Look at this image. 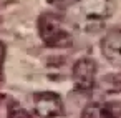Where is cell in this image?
<instances>
[{
    "mask_svg": "<svg viewBox=\"0 0 121 118\" xmlns=\"http://www.w3.org/2000/svg\"><path fill=\"white\" fill-rule=\"evenodd\" d=\"M33 108L42 118H56L65 113L63 100L55 91H40L33 95Z\"/></svg>",
    "mask_w": 121,
    "mask_h": 118,
    "instance_id": "4",
    "label": "cell"
},
{
    "mask_svg": "<svg viewBox=\"0 0 121 118\" xmlns=\"http://www.w3.org/2000/svg\"><path fill=\"white\" fill-rule=\"evenodd\" d=\"M78 7V20L85 27H93L103 23L108 17H111L114 10V0H80Z\"/></svg>",
    "mask_w": 121,
    "mask_h": 118,
    "instance_id": "2",
    "label": "cell"
},
{
    "mask_svg": "<svg viewBox=\"0 0 121 118\" xmlns=\"http://www.w3.org/2000/svg\"><path fill=\"white\" fill-rule=\"evenodd\" d=\"M101 53L111 63L121 65V28H113L101 38Z\"/></svg>",
    "mask_w": 121,
    "mask_h": 118,
    "instance_id": "5",
    "label": "cell"
},
{
    "mask_svg": "<svg viewBox=\"0 0 121 118\" xmlns=\"http://www.w3.org/2000/svg\"><path fill=\"white\" fill-rule=\"evenodd\" d=\"M37 27H38V35L47 47L65 48V47H70L73 42L71 33L68 32L63 18L58 14H53V12L42 14L38 17Z\"/></svg>",
    "mask_w": 121,
    "mask_h": 118,
    "instance_id": "1",
    "label": "cell"
},
{
    "mask_svg": "<svg viewBox=\"0 0 121 118\" xmlns=\"http://www.w3.org/2000/svg\"><path fill=\"white\" fill-rule=\"evenodd\" d=\"M81 118H121V101L91 103L81 111Z\"/></svg>",
    "mask_w": 121,
    "mask_h": 118,
    "instance_id": "6",
    "label": "cell"
},
{
    "mask_svg": "<svg viewBox=\"0 0 121 118\" xmlns=\"http://www.w3.org/2000/svg\"><path fill=\"white\" fill-rule=\"evenodd\" d=\"M96 70L98 65L93 58H80L71 70V78L75 88L80 91H90L96 86Z\"/></svg>",
    "mask_w": 121,
    "mask_h": 118,
    "instance_id": "3",
    "label": "cell"
},
{
    "mask_svg": "<svg viewBox=\"0 0 121 118\" xmlns=\"http://www.w3.org/2000/svg\"><path fill=\"white\" fill-rule=\"evenodd\" d=\"M48 2H50L52 5L58 7V9H70V7L76 5L80 0H48Z\"/></svg>",
    "mask_w": 121,
    "mask_h": 118,
    "instance_id": "7",
    "label": "cell"
},
{
    "mask_svg": "<svg viewBox=\"0 0 121 118\" xmlns=\"http://www.w3.org/2000/svg\"><path fill=\"white\" fill-rule=\"evenodd\" d=\"M4 55H5V48H4L2 43H0V67H2V62H4Z\"/></svg>",
    "mask_w": 121,
    "mask_h": 118,
    "instance_id": "8",
    "label": "cell"
}]
</instances>
